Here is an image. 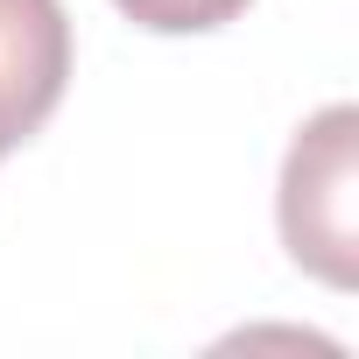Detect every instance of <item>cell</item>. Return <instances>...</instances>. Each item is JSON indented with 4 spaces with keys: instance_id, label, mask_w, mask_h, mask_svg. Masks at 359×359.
I'll list each match as a JSON object with an SVG mask.
<instances>
[{
    "instance_id": "obj_1",
    "label": "cell",
    "mask_w": 359,
    "mask_h": 359,
    "mask_svg": "<svg viewBox=\"0 0 359 359\" xmlns=\"http://www.w3.org/2000/svg\"><path fill=\"white\" fill-rule=\"evenodd\" d=\"M352 148H359V113L324 106L317 120L296 127L289 162H282V247L296 268H310L331 289H352L359 275V226H352Z\"/></svg>"
},
{
    "instance_id": "obj_2",
    "label": "cell",
    "mask_w": 359,
    "mask_h": 359,
    "mask_svg": "<svg viewBox=\"0 0 359 359\" xmlns=\"http://www.w3.org/2000/svg\"><path fill=\"white\" fill-rule=\"evenodd\" d=\"M71 85V15L64 0H0V162H8Z\"/></svg>"
},
{
    "instance_id": "obj_3",
    "label": "cell",
    "mask_w": 359,
    "mask_h": 359,
    "mask_svg": "<svg viewBox=\"0 0 359 359\" xmlns=\"http://www.w3.org/2000/svg\"><path fill=\"white\" fill-rule=\"evenodd\" d=\"M113 8L148 36H205V29H226L233 15H247V0H113Z\"/></svg>"
}]
</instances>
